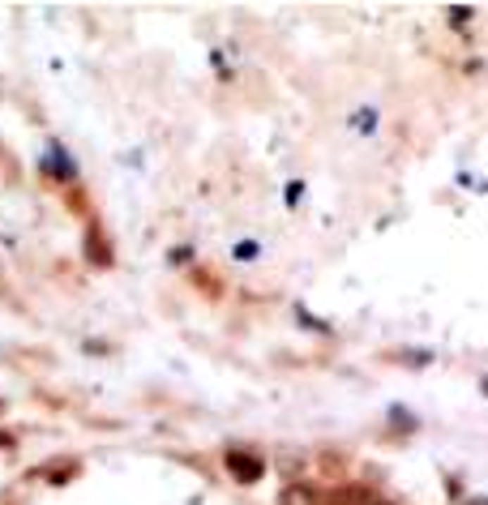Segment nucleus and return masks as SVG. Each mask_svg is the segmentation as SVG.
<instances>
[{
  "mask_svg": "<svg viewBox=\"0 0 488 505\" xmlns=\"http://www.w3.org/2000/svg\"><path fill=\"white\" fill-rule=\"evenodd\" d=\"M227 467H232V471H236L244 484H253V480L261 475V463H253V459H244V454H236V450L227 454Z\"/></svg>",
  "mask_w": 488,
  "mask_h": 505,
  "instance_id": "nucleus-1",
  "label": "nucleus"
},
{
  "mask_svg": "<svg viewBox=\"0 0 488 505\" xmlns=\"http://www.w3.org/2000/svg\"><path fill=\"white\" fill-rule=\"evenodd\" d=\"M283 505H313V497H308L304 488H287V492H283Z\"/></svg>",
  "mask_w": 488,
  "mask_h": 505,
  "instance_id": "nucleus-2",
  "label": "nucleus"
}]
</instances>
